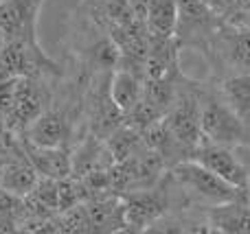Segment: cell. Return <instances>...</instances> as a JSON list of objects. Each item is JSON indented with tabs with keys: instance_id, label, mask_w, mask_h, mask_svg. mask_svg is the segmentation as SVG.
<instances>
[{
	"instance_id": "14",
	"label": "cell",
	"mask_w": 250,
	"mask_h": 234,
	"mask_svg": "<svg viewBox=\"0 0 250 234\" xmlns=\"http://www.w3.org/2000/svg\"><path fill=\"white\" fill-rule=\"evenodd\" d=\"M222 99L250 127V72L226 77L222 83Z\"/></svg>"
},
{
	"instance_id": "4",
	"label": "cell",
	"mask_w": 250,
	"mask_h": 234,
	"mask_svg": "<svg viewBox=\"0 0 250 234\" xmlns=\"http://www.w3.org/2000/svg\"><path fill=\"white\" fill-rule=\"evenodd\" d=\"M171 136L189 151V158L200 144L204 143L202 125H200V94L193 90L178 92L176 103L165 116Z\"/></svg>"
},
{
	"instance_id": "9",
	"label": "cell",
	"mask_w": 250,
	"mask_h": 234,
	"mask_svg": "<svg viewBox=\"0 0 250 234\" xmlns=\"http://www.w3.org/2000/svg\"><path fill=\"white\" fill-rule=\"evenodd\" d=\"M22 147L40 178L64 180L73 175V156H68L64 147H38L24 138H22Z\"/></svg>"
},
{
	"instance_id": "5",
	"label": "cell",
	"mask_w": 250,
	"mask_h": 234,
	"mask_svg": "<svg viewBox=\"0 0 250 234\" xmlns=\"http://www.w3.org/2000/svg\"><path fill=\"white\" fill-rule=\"evenodd\" d=\"M121 197H123L125 230H134V232L147 230L149 226L158 223L169 208V195L158 184L151 188L129 191Z\"/></svg>"
},
{
	"instance_id": "1",
	"label": "cell",
	"mask_w": 250,
	"mask_h": 234,
	"mask_svg": "<svg viewBox=\"0 0 250 234\" xmlns=\"http://www.w3.org/2000/svg\"><path fill=\"white\" fill-rule=\"evenodd\" d=\"M171 178L185 191H189L191 195L200 197L204 201H211L215 206L230 204V201H237V199H250L248 191L233 186L230 182H226L224 178L213 173L211 169H207L202 162L193 160V158H187V160H180L178 164H173Z\"/></svg>"
},
{
	"instance_id": "13",
	"label": "cell",
	"mask_w": 250,
	"mask_h": 234,
	"mask_svg": "<svg viewBox=\"0 0 250 234\" xmlns=\"http://www.w3.org/2000/svg\"><path fill=\"white\" fill-rule=\"evenodd\" d=\"M145 26L149 37H176L178 0H149Z\"/></svg>"
},
{
	"instance_id": "2",
	"label": "cell",
	"mask_w": 250,
	"mask_h": 234,
	"mask_svg": "<svg viewBox=\"0 0 250 234\" xmlns=\"http://www.w3.org/2000/svg\"><path fill=\"white\" fill-rule=\"evenodd\" d=\"M200 125L204 138L211 143L224 147H250V127L215 94H200Z\"/></svg>"
},
{
	"instance_id": "7",
	"label": "cell",
	"mask_w": 250,
	"mask_h": 234,
	"mask_svg": "<svg viewBox=\"0 0 250 234\" xmlns=\"http://www.w3.org/2000/svg\"><path fill=\"white\" fill-rule=\"evenodd\" d=\"M191 158L202 162L207 169H211L213 173L224 178L226 182H230L233 186L248 191V169H246V164H244V160H237V156L230 151V147L211 143V140H204V143L191 153Z\"/></svg>"
},
{
	"instance_id": "12",
	"label": "cell",
	"mask_w": 250,
	"mask_h": 234,
	"mask_svg": "<svg viewBox=\"0 0 250 234\" xmlns=\"http://www.w3.org/2000/svg\"><path fill=\"white\" fill-rule=\"evenodd\" d=\"M208 226L220 232H250V199L217 204L208 213Z\"/></svg>"
},
{
	"instance_id": "8",
	"label": "cell",
	"mask_w": 250,
	"mask_h": 234,
	"mask_svg": "<svg viewBox=\"0 0 250 234\" xmlns=\"http://www.w3.org/2000/svg\"><path fill=\"white\" fill-rule=\"evenodd\" d=\"M42 0H4L0 2V33L11 39H24L33 42L35 39V22H38V11Z\"/></svg>"
},
{
	"instance_id": "6",
	"label": "cell",
	"mask_w": 250,
	"mask_h": 234,
	"mask_svg": "<svg viewBox=\"0 0 250 234\" xmlns=\"http://www.w3.org/2000/svg\"><path fill=\"white\" fill-rule=\"evenodd\" d=\"M208 57H217L233 70V74L250 72V24L222 20L211 42Z\"/></svg>"
},
{
	"instance_id": "17",
	"label": "cell",
	"mask_w": 250,
	"mask_h": 234,
	"mask_svg": "<svg viewBox=\"0 0 250 234\" xmlns=\"http://www.w3.org/2000/svg\"><path fill=\"white\" fill-rule=\"evenodd\" d=\"M0 2H4V0H0Z\"/></svg>"
},
{
	"instance_id": "3",
	"label": "cell",
	"mask_w": 250,
	"mask_h": 234,
	"mask_svg": "<svg viewBox=\"0 0 250 234\" xmlns=\"http://www.w3.org/2000/svg\"><path fill=\"white\" fill-rule=\"evenodd\" d=\"M222 24V16L207 0H178V29L176 39L187 46L211 51V42Z\"/></svg>"
},
{
	"instance_id": "16",
	"label": "cell",
	"mask_w": 250,
	"mask_h": 234,
	"mask_svg": "<svg viewBox=\"0 0 250 234\" xmlns=\"http://www.w3.org/2000/svg\"><path fill=\"white\" fill-rule=\"evenodd\" d=\"M4 44H7V37H4V35H2V33H0V53H2Z\"/></svg>"
},
{
	"instance_id": "10",
	"label": "cell",
	"mask_w": 250,
	"mask_h": 234,
	"mask_svg": "<svg viewBox=\"0 0 250 234\" xmlns=\"http://www.w3.org/2000/svg\"><path fill=\"white\" fill-rule=\"evenodd\" d=\"M22 138L38 147H64L68 138V121L57 112H42L24 127Z\"/></svg>"
},
{
	"instance_id": "11",
	"label": "cell",
	"mask_w": 250,
	"mask_h": 234,
	"mask_svg": "<svg viewBox=\"0 0 250 234\" xmlns=\"http://www.w3.org/2000/svg\"><path fill=\"white\" fill-rule=\"evenodd\" d=\"M143 86H145V77L141 72L125 66H117V70L110 77V96L112 101L121 108L123 114L132 112L136 103L143 96Z\"/></svg>"
},
{
	"instance_id": "15",
	"label": "cell",
	"mask_w": 250,
	"mask_h": 234,
	"mask_svg": "<svg viewBox=\"0 0 250 234\" xmlns=\"http://www.w3.org/2000/svg\"><path fill=\"white\" fill-rule=\"evenodd\" d=\"M129 9L134 11V16L138 18L141 22H145L147 18V7H149V0H127Z\"/></svg>"
}]
</instances>
